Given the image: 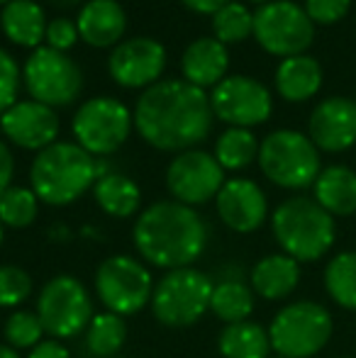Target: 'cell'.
Here are the masks:
<instances>
[{"label":"cell","mask_w":356,"mask_h":358,"mask_svg":"<svg viewBox=\"0 0 356 358\" xmlns=\"http://www.w3.org/2000/svg\"><path fill=\"white\" fill-rule=\"evenodd\" d=\"M254 305H257V295H254L252 285L244 283V278H220L213 285L210 312L225 324L249 320Z\"/></svg>","instance_id":"cell-27"},{"label":"cell","mask_w":356,"mask_h":358,"mask_svg":"<svg viewBox=\"0 0 356 358\" xmlns=\"http://www.w3.org/2000/svg\"><path fill=\"white\" fill-rule=\"evenodd\" d=\"M22 83L29 98L47 108H69L83 90V73L69 54L39 47L22 66Z\"/></svg>","instance_id":"cell-11"},{"label":"cell","mask_w":356,"mask_h":358,"mask_svg":"<svg viewBox=\"0 0 356 358\" xmlns=\"http://www.w3.org/2000/svg\"><path fill=\"white\" fill-rule=\"evenodd\" d=\"M259 144L252 129L227 127L215 142L213 156L225 171H244L259 159Z\"/></svg>","instance_id":"cell-30"},{"label":"cell","mask_w":356,"mask_h":358,"mask_svg":"<svg viewBox=\"0 0 356 358\" xmlns=\"http://www.w3.org/2000/svg\"><path fill=\"white\" fill-rule=\"evenodd\" d=\"M334 358H356V356H334Z\"/></svg>","instance_id":"cell-46"},{"label":"cell","mask_w":356,"mask_h":358,"mask_svg":"<svg viewBox=\"0 0 356 358\" xmlns=\"http://www.w3.org/2000/svg\"><path fill=\"white\" fill-rule=\"evenodd\" d=\"M27 358H73V356H71V351L64 346V341L44 339V341H39L32 351H29Z\"/></svg>","instance_id":"cell-38"},{"label":"cell","mask_w":356,"mask_h":358,"mask_svg":"<svg viewBox=\"0 0 356 358\" xmlns=\"http://www.w3.org/2000/svg\"><path fill=\"white\" fill-rule=\"evenodd\" d=\"M166 71V47L152 37H132L120 42L108 57V73L118 85L129 90L159 83Z\"/></svg>","instance_id":"cell-15"},{"label":"cell","mask_w":356,"mask_h":358,"mask_svg":"<svg viewBox=\"0 0 356 358\" xmlns=\"http://www.w3.org/2000/svg\"><path fill=\"white\" fill-rule=\"evenodd\" d=\"M303 8L315 24H334L349 13L352 0H305Z\"/></svg>","instance_id":"cell-37"},{"label":"cell","mask_w":356,"mask_h":358,"mask_svg":"<svg viewBox=\"0 0 356 358\" xmlns=\"http://www.w3.org/2000/svg\"><path fill=\"white\" fill-rule=\"evenodd\" d=\"M308 137L318 151L342 154L356 144V100L327 98L313 110L308 122Z\"/></svg>","instance_id":"cell-18"},{"label":"cell","mask_w":356,"mask_h":358,"mask_svg":"<svg viewBox=\"0 0 356 358\" xmlns=\"http://www.w3.org/2000/svg\"><path fill=\"white\" fill-rule=\"evenodd\" d=\"M334 317L315 300H293L273 315L269 324L271 349L283 358H313L329 344Z\"/></svg>","instance_id":"cell-5"},{"label":"cell","mask_w":356,"mask_h":358,"mask_svg":"<svg viewBox=\"0 0 356 358\" xmlns=\"http://www.w3.org/2000/svg\"><path fill=\"white\" fill-rule=\"evenodd\" d=\"M229 71V52L215 37H200L185 47L180 57V73L183 80L200 90L215 88Z\"/></svg>","instance_id":"cell-20"},{"label":"cell","mask_w":356,"mask_h":358,"mask_svg":"<svg viewBox=\"0 0 356 358\" xmlns=\"http://www.w3.org/2000/svg\"><path fill=\"white\" fill-rule=\"evenodd\" d=\"M271 231L285 256L300 266L315 264L332 251L337 241V220L320 208L315 198L293 195L273 210Z\"/></svg>","instance_id":"cell-4"},{"label":"cell","mask_w":356,"mask_h":358,"mask_svg":"<svg viewBox=\"0 0 356 358\" xmlns=\"http://www.w3.org/2000/svg\"><path fill=\"white\" fill-rule=\"evenodd\" d=\"M54 5H59V8H73V5H83L86 0H52Z\"/></svg>","instance_id":"cell-42"},{"label":"cell","mask_w":356,"mask_h":358,"mask_svg":"<svg viewBox=\"0 0 356 358\" xmlns=\"http://www.w3.org/2000/svg\"><path fill=\"white\" fill-rule=\"evenodd\" d=\"M273 358H283V356H273Z\"/></svg>","instance_id":"cell-47"},{"label":"cell","mask_w":356,"mask_h":358,"mask_svg":"<svg viewBox=\"0 0 356 358\" xmlns=\"http://www.w3.org/2000/svg\"><path fill=\"white\" fill-rule=\"evenodd\" d=\"M259 169L283 190H305L318 180L320 151L308 134L295 129H276L259 144Z\"/></svg>","instance_id":"cell-6"},{"label":"cell","mask_w":356,"mask_h":358,"mask_svg":"<svg viewBox=\"0 0 356 358\" xmlns=\"http://www.w3.org/2000/svg\"><path fill=\"white\" fill-rule=\"evenodd\" d=\"M134 115L122 100L110 95H95L76 110L71 122L73 139L93 159H103L120 149L129 139Z\"/></svg>","instance_id":"cell-10"},{"label":"cell","mask_w":356,"mask_h":358,"mask_svg":"<svg viewBox=\"0 0 356 358\" xmlns=\"http://www.w3.org/2000/svg\"><path fill=\"white\" fill-rule=\"evenodd\" d=\"M222 224L237 234H252L269 220V200L262 185L252 178H229L215 198Z\"/></svg>","instance_id":"cell-17"},{"label":"cell","mask_w":356,"mask_h":358,"mask_svg":"<svg viewBox=\"0 0 356 358\" xmlns=\"http://www.w3.org/2000/svg\"><path fill=\"white\" fill-rule=\"evenodd\" d=\"M86 351L93 358H115L127 341V322L115 312H95L88 329L83 331Z\"/></svg>","instance_id":"cell-28"},{"label":"cell","mask_w":356,"mask_h":358,"mask_svg":"<svg viewBox=\"0 0 356 358\" xmlns=\"http://www.w3.org/2000/svg\"><path fill=\"white\" fill-rule=\"evenodd\" d=\"M313 198L334 220L356 215V171L342 164L322 169L313 183Z\"/></svg>","instance_id":"cell-23"},{"label":"cell","mask_w":356,"mask_h":358,"mask_svg":"<svg viewBox=\"0 0 356 358\" xmlns=\"http://www.w3.org/2000/svg\"><path fill=\"white\" fill-rule=\"evenodd\" d=\"M59 115L37 100H17L0 115V132L13 146L24 151H42L59 142Z\"/></svg>","instance_id":"cell-16"},{"label":"cell","mask_w":356,"mask_h":358,"mask_svg":"<svg viewBox=\"0 0 356 358\" xmlns=\"http://www.w3.org/2000/svg\"><path fill=\"white\" fill-rule=\"evenodd\" d=\"M95 297L108 312L132 317L152 302L154 278L147 264L127 254L108 256L95 268Z\"/></svg>","instance_id":"cell-9"},{"label":"cell","mask_w":356,"mask_h":358,"mask_svg":"<svg viewBox=\"0 0 356 358\" xmlns=\"http://www.w3.org/2000/svg\"><path fill=\"white\" fill-rule=\"evenodd\" d=\"M3 239H5V224L0 222V246H3Z\"/></svg>","instance_id":"cell-43"},{"label":"cell","mask_w":356,"mask_h":358,"mask_svg":"<svg viewBox=\"0 0 356 358\" xmlns=\"http://www.w3.org/2000/svg\"><path fill=\"white\" fill-rule=\"evenodd\" d=\"M213 278L195 266L166 271L154 285L152 312L164 327L183 329L200 322L210 312L213 297Z\"/></svg>","instance_id":"cell-7"},{"label":"cell","mask_w":356,"mask_h":358,"mask_svg":"<svg viewBox=\"0 0 356 358\" xmlns=\"http://www.w3.org/2000/svg\"><path fill=\"white\" fill-rule=\"evenodd\" d=\"M218 349L222 358H269L273 351L269 329L252 320L225 324L218 336Z\"/></svg>","instance_id":"cell-26"},{"label":"cell","mask_w":356,"mask_h":358,"mask_svg":"<svg viewBox=\"0 0 356 358\" xmlns=\"http://www.w3.org/2000/svg\"><path fill=\"white\" fill-rule=\"evenodd\" d=\"M300 275L303 271H300L298 261L278 251V254H269L254 264L249 285L257 297H264L266 302H280L298 290Z\"/></svg>","instance_id":"cell-21"},{"label":"cell","mask_w":356,"mask_h":358,"mask_svg":"<svg viewBox=\"0 0 356 358\" xmlns=\"http://www.w3.org/2000/svg\"><path fill=\"white\" fill-rule=\"evenodd\" d=\"M8 3H13V0H0V5H3V8H5Z\"/></svg>","instance_id":"cell-45"},{"label":"cell","mask_w":356,"mask_h":358,"mask_svg":"<svg viewBox=\"0 0 356 358\" xmlns=\"http://www.w3.org/2000/svg\"><path fill=\"white\" fill-rule=\"evenodd\" d=\"M98 180V159L76 142H54L34 156L29 166V188L39 203L66 208L93 190Z\"/></svg>","instance_id":"cell-3"},{"label":"cell","mask_w":356,"mask_h":358,"mask_svg":"<svg viewBox=\"0 0 356 358\" xmlns=\"http://www.w3.org/2000/svg\"><path fill=\"white\" fill-rule=\"evenodd\" d=\"M32 275L15 264H0V307L15 310L32 297Z\"/></svg>","instance_id":"cell-34"},{"label":"cell","mask_w":356,"mask_h":358,"mask_svg":"<svg viewBox=\"0 0 356 358\" xmlns=\"http://www.w3.org/2000/svg\"><path fill=\"white\" fill-rule=\"evenodd\" d=\"M254 34V13L244 3H227L213 15V37L218 42L239 44Z\"/></svg>","instance_id":"cell-31"},{"label":"cell","mask_w":356,"mask_h":358,"mask_svg":"<svg viewBox=\"0 0 356 358\" xmlns=\"http://www.w3.org/2000/svg\"><path fill=\"white\" fill-rule=\"evenodd\" d=\"M39 215V198L32 188L10 185L0 195V222L10 229H27Z\"/></svg>","instance_id":"cell-32"},{"label":"cell","mask_w":356,"mask_h":358,"mask_svg":"<svg viewBox=\"0 0 356 358\" xmlns=\"http://www.w3.org/2000/svg\"><path fill=\"white\" fill-rule=\"evenodd\" d=\"M249 3H257L259 8H262V5H266V3H273V0H249Z\"/></svg>","instance_id":"cell-44"},{"label":"cell","mask_w":356,"mask_h":358,"mask_svg":"<svg viewBox=\"0 0 356 358\" xmlns=\"http://www.w3.org/2000/svg\"><path fill=\"white\" fill-rule=\"evenodd\" d=\"M13 176H15V156L10 151V146L0 139V195L13 185Z\"/></svg>","instance_id":"cell-39"},{"label":"cell","mask_w":356,"mask_h":358,"mask_svg":"<svg viewBox=\"0 0 356 358\" xmlns=\"http://www.w3.org/2000/svg\"><path fill=\"white\" fill-rule=\"evenodd\" d=\"M322 283L334 305L356 312V249L339 251L327 261Z\"/></svg>","instance_id":"cell-29"},{"label":"cell","mask_w":356,"mask_h":358,"mask_svg":"<svg viewBox=\"0 0 356 358\" xmlns=\"http://www.w3.org/2000/svg\"><path fill=\"white\" fill-rule=\"evenodd\" d=\"M0 358H20V351H15L8 344H0Z\"/></svg>","instance_id":"cell-41"},{"label":"cell","mask_w":356,"mask_h":358,"mask_svg":"<svg viewBox=\"0 0 356 358\" xmlns=\"http://www.w3.org/2000/svg\"><path fill=\"white\" fill-rule=\"evenodd\" d=\"M22 80V71H20L17 62L13 54H8L0 47V115L17 103V88Z\"/></svg>","instance_id":"cell-35"},{"label":"cell","mask_w":356,"mask_h":358,"mask_svg":"<svg viewBox=\"0 0 356 358\" xmlns=\"http://www.w3.org/2000/svg\"><path fill=\"white\" fill-rule=\"evenodd\" d=\"M78 37L95 49H110L127 32V13L118 0H86L76 15Z\"/></svg>","instance_id":"cell-19"},{"label":"cell","mask_w":356,"mask_h":358,"mask_svg":"<svg viewBox=\"0 0 356 358\" xmlns=\"http://www.w3.org/2000/svg\"><path fill=\"white\" fill-rule=\"evenodd\" d=\"M210 108L218 120L229 127L252 129L264 124L273 113L271 90L252 76L232 73L222 78L210 93Z\"/></svg>","instance_id":"cell-13"},{"label":"cell","mask_w":356,"mask_h":358,"mask_svg":"<svg viewBox=\"0 0 356 358\" xmlns=\"http://www.w3.org/2000/svg\"><path fill=\"white\" fill-rule=\"evenodd\" d=\"M252 37L264 52L283 62L308 52L315 39V22L293 0H273L257 8Z\"/></svg>","instance_id":"cell-12"},{"label":"cell","mask_w":356,"mask_h":358,"mask_svg":"<svg viewBox=\"0 0 356 358\" xmlns=\"http://www.w3.org/2000/svg\"><path fill=\"white\" fill-rule=\"evenodd\" d=\"M132 241L137 254L157 268H188L208 249V224L195 208L159 200L137 215Z\"/></svg>","instance_id":"cell-2"},{"label":"cell","mask_w":356,"mask_h":358,"mask_svg":"<svg viewBox=\"0 0 356 358\" xmlns=\"http://www.w3.org/2000/svg\"><path fill=\"white\" fill-rule=\"evenodd\" d=\"M93 315V297L76 275H54L37 295V317L49 339L69 341L83 334Z\"/></svg>","instance_id":"cell-8"},{"label":"cell","mask_w":356,"mask_h":358,"mask_svg":"<svg viewBox=\"0 0 356 358\" xmlns=\"http://www.w3.org/2000/svg\"><path fill=\"white\" fill-rule=\"evenodd\" d=\"M5 344L13 346L15 351H32L39 341H44V327L39 322L37 312L29 310H15L8 315L3 324Z\"/></svg>","instance_id":"cell-33"},{"label":"cell","mask_w":356,"mask_h":358,"mask_svg":"<svg viewBox=\"0 0 356 358\" xmlns=\"http://www.w3.org/2000/svg\"><path fill=\"white\" fill-rule=\"evenodd\" d=\"M134 129L159 151H188L205 142L213 129L210 93L183 78L149 85L134 105Z\"/></svg>","instance_id":"cell-1"},{"label":"cell","mask_w":356,"mask_h":358,"mask_svg":"<svg viewBox=\"0 0 356 358\" xmlns=\"http://www.w3.org/2000/svg\"><path fill=\"white\" fill-rule=\"evenodd\" d=\"M93 198L98 208L108 217L115 220H127L134 217L142 208V190L129 176L110 171V173L100 176L93 185Z\"/></svg>","instance_id":"cell-25"},{"label":"cell","mask_w":356,"mask_h":358,"mask_svg":"<svg viewBox=\"0 0 356 358\" xmlns=\"http://www.w3.org/2000/svg\"><path fill=\"white\" fill-rule=\"evenodd\" d=\"M180 3H183L188 10H193V13L210 15V17H213L220 8H225V5L232 3V0H180Z\"/></svg>","instance_id":"cell-40"},{"label":"cell","mask_w":356,"mask_h":358,"mask_svg":"<svg viewBox=\"0 0 356 358\" xmlns=\"http://www.w3.org/2000/svg\"><path fill=\"white\" fill-rule=\"evenodd\" d=\"M78 27L73 20L69 17H54L47 24V34H44V42L49 49H57V52H71L78 42Z\"/></svg>","instance_id":"cell-36"},{"label":"cell","mask_w":356,"mask_h":358,"mask_svg":"<svg viewBox=\"0 0 356 358\" xmlns=\"http://www.w3.org/2000/svg\"><path fill=\"white\" fill-rule=\"evenodd\" d=\"M322 88V66L318 59L300 54L283 59L276 69V93L288 103H305Z\"/></svg>","instance_id":"cell-24"},{"label":"cell","mask_w":356,"mask_h":358,"mask_svg":"<svg viewBox=\"0 0 356 358\" xmlns=\"http://www.w3.org/2000/svg\"><path fill=\"white\" fill-rule=\"evenodd\" d=\"M225 169L210 151L188 149L173 156L166 169V188L176 203L198 208L218 198L225 185Z\"/></svg>","instance_id":"cell-14"},{"label":"cell","mask_w":356,"mask_h":358,"mask_svg":"<svg viewBox=\"0 0 356 358\" xmlns=\"http://www.w3.org/2000/svg\"><path fill=\"white\" fill-rule=\"evenodd\" d=\"M47 15L37 0H13L0 10V29L3 34L22 49H39L47 34Z\"/></svg>","instance_id":"cell-22"},{"label":"cell","mask_w":356,"mask_h":358,"mask_svg":"<svg viewBox=\"0 0 356 358\" xmlns=\"http://www.w3.org/2000/svg\"><path fill=\"white\" fill-rule=\"evenodd\" d=\"M115 358H122V356H115Z\"/></svg>","instance_id":"cell-48"}]
</instances>
